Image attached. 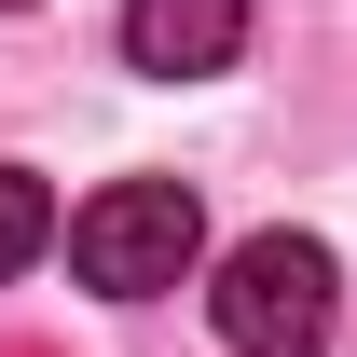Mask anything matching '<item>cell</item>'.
Wrapping results in <instances>:
<instances>
[{
    "mask_svg": "<svg viewBox=\"0 0 357 357\" xmlns=\"http://www.w3.org/2000/svg\"><path fill=\"white\" fill-rule=\"evenodd\" d=\"M192 261H206V206H192V178H110V192L69 206V275H83L96 303H165Z\"/></svg>",
    "mask_w": 357,
    "mask_h": 357,
    "instance_id": "6da1fadb",
    "label": "cell"
},
{
    "mask_svg": "<svg viewBox=\"0 0 357 357\" xmlns=\"http://www.w3.org/2000/svg\"><path fill=\"white\" fill-rule=\"evenodd\" d=\"M206 316H220L234 357H330V330H344V261L316 248V234H248L220 261V289H206Z\"/></svg>",
    "mask_w": 357,
    "mask_h": 357,
    "instance_id": "7a4b0ae2",
    "label": "cell"
},
{
    "mask_svg": "<svg viewBox=\"0 0 357 357\" xmlns=\"http://www.w3.org/2000/svg\"><path fill=\"white\" fill-rule=\"evenodd\" d=\"M248 55V0H124V69L151 83H206Z\"/></svg>",
    "mask_w": 357,
    "mask_h": 357,
    "instance_id": "3957f363",
    "label": "cell"
},
{
    "mask_svg": "<svg viewBox=\"0 0 357 357\" xmlns=\"http://www.w3.org/2000/svg\"><path fill=\"white\" fill-rule=\"evenodd\" d=\"M42 248H55V192H42L28 165H0V275H28Z\"/></svg>",
    "mask_w": 357,
    "mask_h": 357,
    "instance_id": "277c9868",
    "label": "cell"
},
{
    "mask_svg": "<svg viewBox=\"0 0 357 357\" xmlns=\"http://www.w3.org/2000/svg\"><path fill=\"white\" fill-rule=\"evenodd\" d=\"M0 14H28V0H0Z\"/></svg>",
    "mask_w": 357,
    "mask_h": 357,
    "instance_id": "5b68a950",
    "label": "cell"
}]
</instances>
